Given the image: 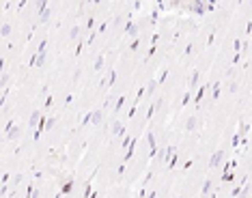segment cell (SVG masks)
<instances>
[{"instance_id":"cell-1","label":"cell","mask_w":252,"mask_h":198,"mask_svg":"<svg viewBox=\"0 0 252 198\" xmlns=\"http://www.w3.org/2000/svg\"><path fill=\"white\" fill-rule=\"evenodd\" d=\"M220 159H222V151H218L216 155L211 157V164H209V166H211V168H216V166L220 164Z\"/></svg>"},{"instance_id":"cell-5","label":"cell","mask_w":252,"mask_h":198,"mask_svg":"<svg viewBox=\"0 0 252 198\" xmlns=\"http://www.w3.org/2000/svg\"><path fill=\"white\" fill-rule=\"evenodd\" d=\"M37 116H39V114H37V112H35L33 116H30V125H35V123H37Z\"/></svg>"},{"instance_id":"cell-4","label":"cell","mask_w":252,"mask_h":198,"mask_svg":"<svg viewBox=\"0 0 252 198\" xmlns=\"http://www.w3.org/2000/svg\"><path fill=\"white\" fill-rule=\"evenodd\" d=\"M15 136H20V127H15L13 132H9V138H15Z\"/></svg>"},{"instance_id":"cell-3","label":"cell","mask_w":252,"mask_h":198,"mask_svg":"<svg viewBox=\"0 0 252 198\" xmlns=\"http://www.w3.org/2000/svg\"><path fill=\"white\" fill-rule=\"evenodd\" d=\"M112 132H114V134H123V125H121V123H114Z\"/></svg>"},{"instance_id":"cell-2","label":"cell","mask_w":252,"mask_h":198,"mask_svg":"<svg viewBox=\"0 0 252 198\" xmlns=\"http://www.w3.org/2000/svg\"><path fill=\"white\" fill-rule=\"evenodd\" d=\"M185 127H187V129H194V127H196V116H190V119H187Z\"/></svg>"}]
</instances>
